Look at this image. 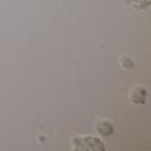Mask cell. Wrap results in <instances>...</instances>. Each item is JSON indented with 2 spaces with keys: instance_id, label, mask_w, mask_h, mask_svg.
<instances>
[{
  "instance_id": "5b68a950",
  "label": "cell",
  "mask_w": 151,
  "mask_h": 151,
  "mask_svg": "<svg viewBox=\"0 0 151 151\" xmlns=\"http://www.w3.org/2000/svg\"><path fill=\"white\" fill-rule=\"evenodd\" d=\"M122 65H123V68H125V70H131V68H133V62H131V59L123 57V59H122Z\"/></svg>"
},
{
  "instance_id": "7a4b0ae2",
  "label": "cell",
  "mask_w": 151,
  "mask_h": 151,
  "mask_svg": "<svg viewBox=\"0 0 151 151\" xmlns=\"http://www.w3.org/2000/svg\"><path fill=\"white\" fill-rule=\"evenodd\" d=\"M145 97H147V91L143 90V88H136L131 93V100L137 105H142L143 102H145Z\"/></svg>"
},
{
  "instance_id": "277c9868",
  "label": "cell",
  "mask_w": 151,
  "mask_h": 151,
  "mask_svg": "<svg viewBox=\"0 0 151 151\" xmlns=\"http://www.w3.org/2000/svg\"><path fill=\"white\" fill-rule=\"evenodd\" d=\"M133 5L136 6V8H148L151 0H131Z\"/></svg>"
},
{
  "instance_id": "3957f363",
  "label": "cell",
  "mask_w": 151,
  "mask_h": 151,
  "mask_svg": "<svg viewBox=\"0 0 151 151\" xmlns=\"http://www.w3.org/2000/svg\"><path fill=\"white\" fill-rule=\"evenodd\" d=\"M97 133H100L102 136H111L114 133V128L111 123H108V122H102L97 125Z\"/></svg>"
},
{
  "instance_id": "6da1fadb",
  "label": "cell",
  "mask_w": 151,
  "mask_h": 151,
  "mask_svg": "<svg viewBox=\"0 0 151 151\" xmlns=\"http://www.w3.org/2000/svg\"><path fill=\"white\" fill-rule=\"evenodd\" d=\"M74 143H86L88 148L91 150H105V145L102 143L99 139H96V137H83V139H74Z\"/></svg>"
}]
</instances>
